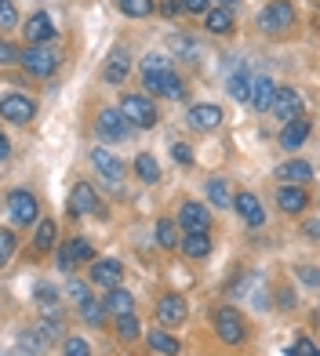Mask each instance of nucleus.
Returning <instances> with one entry per match:
<instances>
[{
    "instance_id": "1",
    "label": "nucleus",
    "mask_w": 320,
    "mask_h": 356,
    "mask_svg": "<svg viewBox=\"0 0 320 356\" xmlns=\"http://www.w3.org/2000/svg\"><path fill=\"white\" fill-rule=\"evenodd\" d=\"M215 334L226 346H244L248 342V320L237 305H218L215 309Z\"/></svg>"
},
{
    "instance_id": "2",
    "label": "nucleus",
    "mask_w": 320,
    "mask_h": 356,
    "mask_svg": "<svg viewBox=\"0 0 320 356\" xmlns=\"http://www.w3.org/2000/svg\"><path fill=\"white\" fill-rule=\"evenodd\" d=\"M259 26H262V33H269V37L291 33V26H295V4H291V0H269L266 11L259 15Z\"/></svg>"
},
{
    "instance_id": "3",
    "label": "nucleus",
    "mask_w": 320,
    "mask_h": 356,
    "mask_svg": "<svg viewBox=\"0 0 320 356\" xmlns=\"http://www.w3.org/2000/svg\"><path fill=\"white\" fill-rule=\"evenodd\" d=\"M120 117L131 124V127H153L157 120H160V113H157V106L146 99V95H124L120 99Z\"/></svg>"
},
{
    "instance_id": "4",
    "label": "nucleus",
    "mask_w": 320,
    "mask_h": 356,
    "mask_svg": "<svg viewBox=\"0 0 320 356\" xmlns=\"http://www.w3.org/2000/svg\"><path fill=\"white\" fill-rule=\"evenodd\" d=\"M19 62L26 66L29 76H51V73L58 70V55H55L47 44H37V47L29 44L26 51H19Z\"/></svg>"
},
{
    "instance_id": "5",
    "label": "nucleus",
    "mask_w": 320,
    "mask_h": 356,
    "mask_svg": "<svg viewBox=\"0 0 320 356\" xmlns=\"http://www.w3.org/2000/svg\"><path fill=\"white\" fill-rule=\"evenodd\" d=\"M4 207H8V215H11L15 225H33L37 215H40L37 197H33L29 189H11V193H8V200H4Z\"/></svg>"
},
{
    "instance_id": "6",
    "label": "nucleus",
    "mask_w": 320,
    "mask_h": 356,
    "mask_svg": "<svg viewBox=\"0 0 320 356\" xmlns=\"http://www.w3.org/2000/svg\"><path fill=\"white\" fill-rule=\"evenodd\" d=\"M58 269L62 273H73L77 266H84V262H95V248H91V240H84V236H73V240H66V244L58 248Z\"/></svg>"
},
{
    "instance_id": "7",
    "label": "nucleus",
    "mask_w": 320,
    "mask_h": 356,
    "mask_svg": "<svg viewBox=\"0 0 320 356\" xmlns=\"http://www.w3.org/2000/svg\"><path fill=\"white\" fill-rule=\"evenodd\" d=\"M142 84H146V91L164 95V99H186V84H182V76L175 73V70H164V73H142Z\"/></svg>"
},
{
    "instance_id": "8",
    "label": "nucleus",
    "mask_w": 320,
    "mask_h": 356,
    "mask_svg": "<svg viewBox=\"0 0 320 356\" xmlns=\"http://www.w3.org/2000/svg\"><path fill=\"white\" fill-rule=\"evenodd\" d=\"M91 168L102 175L106 186L120 189V182H124V164H120V156H117L113 149H91Z\"/></svg>"
},
{
    "instance_id": "9",
    "label": "nucleus",
    "mask_w": 320,
    "mask_h": 356,
    "mask_svg": "<svg viewBox=\"0 0 320 356\" xmlns=\"http://www.w3.org/2000/svg\"><path fill=\"white\" fill-rule=\"evenodd\" d=\"M0 117L4 120H11V124H29L37 117V102L33 99H26V95H4V99H0Z\"/></svg>"
},
{
    "instance_id": "10",
    "label": "nucleus",
    "mask_w": 320,
    "mask_h": 356,
    "mask_svg": "<svg viewBox=\"0 0 320 356\" xmlns=\"http://www.w3.org/2000/svg\"><path fill=\"white\" fill-rule=\"evenodd\" d=\"M186 316H189V305H186V298L182 295H164L160 298V305H157V320H160V327L164 331H171V327H179V323H186Z\"/></svg>"
},
{
    "instance_id": "11",
    "label": "nucleus",
    "mask_w": 320,
    "mask_h": 356,
    "mask_svg": "<svg viewBox=\"0 0 320 356\" xmlns=\"http://www.w3.org/2000/svg\"><path fill=\"white\" fill-rule=\"evenodd\" d=\"M179 225L186 233H211V211L197 200H186L179 211Z\"/></svg>"
},
{
    "instance_id": "12",
    "label": "nucleus",
    "mask_w": 320,
    "mask_h": 356,
    "mask_svg": "<svg viewBox=\"0 0 320 356\" xmlns=\"http://www.w3.org/2000/svg\"><path fill=\"white\" fill-rule=\"evenodd\" d=\"M95 127H99V135L106 142H127V135H131V124H127L117 109H102L99 120H95Z\"/></svg>"
},
{
    "instance_id": "13",
    "label": "nucleus",
    "mask_w": 320,
    "mask_h": 356,
    "mask_svg": "<svg viewBox=\"0 0 320 356\" xmlns=\"http://www.w3.org/2000/svg\"><path fill=\"white\" fill-rule=\"evenodd\" d=\"M186 124L193 127V131H215V127L222 124V106H215V102H200V106H193L186 113Z\"/></svg>"
},
{
    "instance_id": "14",
    "label": "nucleus",
    "mask_w": 320,
    "mask_h": 356,
    "mask_svg": "<svg viewBox=\"0 0 320 356\" xmlns=\"http://www.w3.org/2000/svg\"><path fill=\"white\" fill-rule=\"evenodd\" d=\"M102 215V204H99V193L91 189V182H77L70 193V215Z\"/></svg>"
},
{
    "instance_id": "15",
    "label": "nucleus",
    "mask_w": 320,
    "mask_h": 356,
    "mask_svg": "<svg viewBox=\"0 0 320 356\" xmlns=\"http://www.w3.org/2000/svg\"><path fill=\"white\" fill-rule=\"evenodd\" d=\"M58 37V29H55V22H51V15L47 11H33L29 15V22H26V40L29 44H51Z\"/></svg>"
},
{
    "instance_id": "16",
    "label": "nucleus",
    "mask_w": 320,
    "mask_h": 356,
    "mask_svg": "<svg viewBox=\"0 0 320 356\" xmlns=\"http://www.w3.org/2000/svg\"><path fill=\"white\" fill-rule=\"evenodd\" d=\"M277 113V117L287 124V120H295V117H302V95L295 91V88H277V95H273V106H269Z\"/></svg>"
},
{
    "instance_id": "17",
    "label": "nucleus",
    "mask_w": 320,
    "mask_h": 356,
    "mask_svg": "<svg viewBox=\"0 0 320 356\" xmlns=\"http://www.w3.org/2000/svg\"><path fill=\"white\" fill-rule=\"evenodd\" d=\"M124 280V266L117 258H99V262H91V284L99 287H120Z\"/></svg>"
},
{
    "instance_id": "18",
    "label": "nucleus",
    "mask_w": 320,
    "mask_h": 356,
    "mask_svg": "<svg viewBox=\"0 0 320 356\" xmlns=\"http://www.w3.org/2000/svg\"><path fill=\"white\" fill-rule=\"evenodd\" d=\"M230 207H237V215L244 218L251 229H259V225L266 222V207L259 204V197H255V193H237V200H233Z\"/></svg>"
},
{
    "instance_id": "19",
    "label": "nucleus",
    "mask_w": 320,
    "mask_h": 356,
    "mask_svg": "<svg viewBox=\"0 0 320 356\" xmlns=\"http://www.w3.org/2000/svg\"><path fill=\"white\" fill-rule=\"evenodd\" d=\"M273 178L280 186H306L310 178H313V168L306 164V160H287V164H280L273 171Z\"/></svg>"
},
{
    "instance_id": "20",
    "label": "nucleus",
    "mask_w": 320,
    "mask_h": 356,
    "mask_svg": "<svg viewBox=\"0 0 320 356\" xmlns=\"http://www.w3.org/2000/svg\"><path fill=\"white\" fill-rule=\"evenodd\" d=\"M277 204H280V211H284V215H302V211L310 207V193L302 189V186H280Z\"/></svg>"
},
{
    "instance_id": "21",
    "label": "nucleus",
    "mask_w": 320,
    "mask_h": 356,
    "mask_svg": "<svg viewBox=\"0 0 320 356\" xmlns=\"http://www.w3.org/2000/svg\"><path fill=\"white\" fill-rule=\"evenodd\" d=\"M131 73V51H127V47H113V51H109V58H106V80L109 84H120V80Z\"/></svg>"
},
{
    "instance_id": "22",
    "label": "nucleus",
    "mask_w": 320,
    "mask_h": 356,
    "mask_svg": "<svg viewBox=\"0 0 320 356\" xmlns=\"http://www.w3.org/2000/svg\"><path fill=\"white\" fill-rule=\"evenodd\" d=\"M310 120L306 117H295V120H287L284 124V131H280V149H298L302 142L310 138Z\"/></svg>"
},
{
    "instance_id": "23",
    "label": "nucleus",
    "mask_w": 320,
    "mask_h": 356,
    "mask_svg": "<svg viewBox=\"0 0 320 356\" xmlns=\"http://www.w3.org/2000/svg\"><path fill=\"white\" fill-rule=\"evenodd\" d=\"M273 95H277V84L269 76H259L248 91V102L255 106V113H266L269 106H273Z\"/></svg>"
},
{
    "instance_id": "24",
    "label": "nucleus",
    "mask_w": 320,
    "mask_h": 356,
    "mask_svg": "<svg viewBox=\"0 0 320 356\" xmlns=\"http://www.w3.org/2000/svg\"><path fill=\"white\" fill-rule=\"evenodd\" d=\"M204 26H207V33L226 37V33H233V11L230 8H207L204 11Z\"/></svg>"
},
{
    "instance_id": "25",
    "label": "nucleus",
    "mask_w": 320,
    "mask_h": 356,
    "mask_svg": "<svg viewBox=\"0 0 320 356\" xmlns=\"http://www.w3.org/2000/svg\"><path fill=\"white\" fill-rule=\"evenodd\" d=\"M102 309H106L109 316H127V313H135V298L127 295L124 287H109V295H106V302H102Z\"/></svg>"
},
{
    "instance_id": "26",
    "label": "nucleus",
    "mask_w": 320,
    "mask_h": 356,
    "mask_svg": "<svg viewBox=\"0 0 320 356\" xmlns=\"http://www.w3.org/2000/svg\"><path fill=\"white\" fill-rule=\"evenodd\" d=\"M146 342H150V349H153V353H160V356H179V353H182L179 338H175V334H168L164 327L150 331V334H146Z\"/></svg>"
},
{
    "instance_id": "27",
    "label": "nucleus",
    "mask_w": 320,
    "mask_h": 356,
    "mask_svg": "<svg viewBox=\"0 0 320 356\" xmlns=\"http://www.w3.org/2000/svg\"><path fill=\"white\" fill-rule=\"evenodd\" d=\"M182 254L186 258H207L211 254V236L207 233H186L182 236Z\"/></svg>"
},
{
    "instance_id": "28",
    "label": "nucleus",
    "mask_w": 320,
    "mask_h": 356,
    "mask_svg": "<svg viewBox=\"0 0 320 356\" xmlns=\"http://www.w3.org/2000/svg\"><path fill=\"white\" fill-rule=\"evenodd\" d=\"M135 175H138V182L157 186V182H160V164H157V156L138 153V156H135Z\"/></svg>"
},
{
    "instance_id": "29",
    "label": "nucleus",
    "mask_w": 320,
    "mask_h": 356,
    "mask_svg": "<svg viewBox=\"0 0 320 356\" xmlns=\"http://www.w3.org/2000/svg\"><path fill=\"white\" fill-rule=\"evenodd\" d=\"M157 244L164 248V251L179 248V222H175V218H160L157 222Z\"/></svg>"
},
{
    "instance_id": "30",
    "label": "nucleus",
    "mask_w": 320,
    "mask_h": 356,
    "mask_svg": "<svg viewBox=\"0 0 320 356\" xmlns=\"http://www.w3.org/2000/svg\"><path fill=\"white\" fill-rule=\"evenodd\" d=\"M207 200H211V207H230L233 204V193H230L226 178H207Z\"/></svg>"
},
{
    "instance_id": "31",
    "label": "nucleus",
    "mask_w": 320,
    "mask_h": 356,
    "mask_svg": "<svg viewBox=\"0 0 320 356\" xmlns=\"http://www.w3.org/2000/svg\"><path fill=\"white\" fill-rule=\"evenodd\" d=\"M62 323H66V316H40L33 323V331L44 338V342H58V338H62Z\"/></svg>"
},
{
    "instance_id": "32",
    "label": "nucleus",
    "mask_w": 320,
    "mask_h": 356,
    "mask_svg": "<svg viewBox=\"0 0 320 356\" xmlns=\"http://www.w3.org/2000/svg\"><path fill=\"white\" fill-rule=\"evenodd\" d=\"M55 236H58V229H55V222L51 218H44L40 225H37V236H33V251H51L55 248Z\"/></svg>"
},
{
    "instance_id": "33",
    "label": "nucleus",
    "mask_w": 320,
    "mask_h": 356,
    "mask_svg": "<svg viewBox=\"0 0 320 356\" xmlns=\"http://www.w3.org/2000/svg\"><path fill=\"white\" fill-rule=\"evenodd\" d=\"M117 8H120V15H127V19H150L153 15V0H117Z\"/></svg>"
},
{
    "instance_id": "34",
    "label": "nucleus",
    "mask_w": 320,
    "mask_h": 356,
    "mask_svg": "<svg viewBox=\"0 0 320 356\" xmlns=\"http://www.w3.org/2000/svg\"><path fill=\"white\" fill-rule=\"evenodd\" d=\"M80 316H84L91 327H102L106 323V309H102V302H95V298H80Z\"/></svg>"
},
{
    "instance_id": "35",
    "label": "nucleus",
    "mask_w": 320,
    "mask_h": 356,
    "mask_svg": "<svg viewBox=\"0 0 320 356\" xmlns=\"http://www.w3.org/2000/svg\"><path fill=\"white\" fill-rule=\"evenodd\" d=\"M142 331H138V316L127 313V316H117V338L120 342H135Z\"/></svg>"
},
{
    "instance_id": "36",
    "label": "nucleus",
    "mask_w": 320,
    "mask_h": 356,
    "mask_svg": "<svg viewBox=\"0 0 320 356\" xmlns=\"http://www.w3.org/2000/svg\"><path fill=\"white\" fill-rule=\"evenodd\" d=\"M248 91H251V80H248V73L244 70H237L233 76H230V95L237 102H248Z\"/></svg>"
},
{
    "instance_id": "37",
    "label": "nucleus",
    "mask_w": 320,
    "mask_h": 356,
    "mask_svg": "<svg viewBox=\"0 0 320 356\" xmlns=\"http://www.w3.org/2000/svg\"><path fill=\"white\" fill-rule=\"evenodd\" d=\"M15 244H19V240H15V233H11V229H0V266H8V262H11Z\"/></svg>"
},
{
    "instance_id": "38",
    "label": "nucleus",
    "mask_w": 320,
    "mask_h": 356,
    "mask_svg": "<svg viewBox=\"0 0 320 356\" xmlns=\"http://www.w3.org/2000/svg\"><path fill=\"white\" fill-rule=\"evenodd\" d=\"M19 346H22V349H26V353H33V356H40V353H44V346H47V342H44V338H40V334H37V331H26V334H22V338H19Z\"/></svg>"
},
{
    "instance_id": "39",
    "label": "nucleus",
    "mask_w": 320,
    "mask_h": 356,
    "mask_svg": "<svg viewBox=\"0 0 320 356\" xmlns=\"http://www.w3.org/2000/svg\"><path fill=\"white\" fill-rule=\"evenodd\" d=\"M62 356H91V349H88L84 338H66V342H62Z\"/></svg>"
},
{
    "instance_id": "40",
    "label": "nucleus",
    "mask_w": 320,
    "mask_h": 356,
    "mask_svg": "<svg viewBox=\"0 0 320 356\" xmlns=\"http://www.w3.org/2000/svg\"><path fill=\"white\" fill-rule=\"evenodd\" d=\"M164 70H171V62L164 55H146L142 58V73H164Z\"/></svg>"
},
{
    "instance_id": "41",
    "label": "nucleus",
    "mask_w": 320,
    "mask_h": 356,
    "mask_svg": "<svg viewBox=\"0 0 320 356\" xmlns=\"http://www.w3.org/2000/svg\"><path fill=\"white\" fill-rule=\"evenodd\" d=\"M15 22H19V11H15V0H0V26L11 29Z\"/></svg>"
},
{
    "instance_id": "42",
    "label": "nucleus",
    "mask_w": 320,
    "mask_h": 356,
    "mask_svg": "<svg viewBox=\"0 0 320 356\" xmlns=\"http://www.w3.org/2000/svg\"><path fill=\"white\" fill-rule=\"evenodd\" d=\"M171 156H175V164H186V168L193 164V149H189L186 142H175L171 145Z\"/></svg>"
},
{
    "instance_id": "43",
    "label": "nucleus",
    "mask_w": 320,
    "mask_h": 356,
    "mask_svg": "<svg viewBox=\"0 0 320 356\" xmlns=\"http://www.w3.org/2000/svg\"><path fill=\"white\" fill-rule=\"evenodd\" d=\"M33 298H37V305H47V302H58V291H55L51 284H40V287L33 291Z\"/></svg>"
},
{
    "instance_id": "44",
    "label": "nucleus",
    "mask_w": 320,
    "mask_h": 356,
    "mask_svg": "<svg viewBox=\"0 0 320 356\" xmlns=\"http://www.w3.org/2000/svg\"><path fill=\"white\" fill-rule=\"evenodd\" d=\"M11 62H19V47L0 40V66H11Z\"/></svg>"
},
{
    "instance_id": "45",
    "label": "nucleus",
    "mask_w": 320,
    "mask_h": 356,
    "mask_svg": "<svg viewBox=\"0 0 320 356\" xmlns=\"http://www.w3.org/2000/svg\"><path fill=\"white\" fill-rule=\"evenodd\" d=\"M295 356H317V346H313V338H306V334H302V338H295V349H291Z\"/></svg>"
},
{
    "instance_id": "46",
    "label": "nucleus",
    "mask_w": 320,
    "mask_h": 356,
    "mask_svg": "<svg viewBox=\"0 0 320 356\" xmlns=\"http://www.w3.org/2000/svg\"><path fill=\"white\" fill-rule=\"evenodd\" d=\"M171 47H175V51H179L182 58H193V55H197V47L189 44L186 37H175V40H171Z\"/></svg>"
},
{
    "instance_id": "47",
    "label": "nucleus",
    "mask_w": 320,
    "mask_h": 356,
    "mask_svg": "<svg viewBox=\"0 0 320 356\" xmlns=\"http://www.w3.org/2000/svg\"><path fill=\"white\" fill-rule=\"evenodd\" d=\"M182 4V11H193V15H204L207 11V4H211V0H179Z\"/></svg>"
},
{
    "instance_id": "48",
    "label": "nucleus",
    "mask_w": 320,
    "mask_h": 356,
    "mask_svg": "<svg viewBox=\"0 0 320 356\" xmlns=\"http://www.w3.org/2000/svg\"><path fill=\"white\" fill-rule=\"evenodd\" d=\"M66 291H70V298H77V302H80V298H88V284H80V280H73Z\"/></svg>"
},
{
    "instance_id": "49",
    "label": "nucleus",
    "mask_w": 320,
    "mask_h": 356,
    "mask_svg": "<svg viewBox=\"0 0 320 356\" xmlns=\"http://www.w3.org/2000/svg\"><path fill=\"white\" fill-rule=\"evenodd\" d=\"M160 11H164L168 19H175V15H182V4H179V0H164V8H160Z\"/></svg>"
},
{
    "instance_id": "50",
    "label": "nucleus",
    "mask_w": 320,
    "mask_h": 356,
    "mask_svg": "<svg viewBox=\"0 0 320 356\" xmlns=\"http://www.w3.org/2000/svg\"><path fill=\"white\" fill-rule=\"evenodd\" d=\"M8 156H11V142H8L4 135H0V164H4Z\"/></svg>"
},
{
    "instance_id": "51",
    "label": "nucleus",
    "mask_w": 320,
    "mask_h": 356,
    "mask_svg": "<svg viewBox=\"0 0 320 356\" xmlns=\"http://www.w3.org/2000/svg\"><path fill=\"white\" fill-rule=\"evenodd\" d=\"M302 280H306V284L313 287V284H317V269H313V266H306V269H302Z\"/></svg>"
},
{
    "instance_id": "52",
    "label": "nucleus",
    "mask_w": 320,
    "mask_h": 356,
    "mask_svg": "<svg viewBox=\"0 0 320 356\" xmlns=\"http://www.w3.org/2000/svg\"><path fill=\"white\" fill-rule=\"evenodd\" d=\"M233 4H237V0H218L215 8H230V11H233Z\"/></svg>"
}]
</instances>
